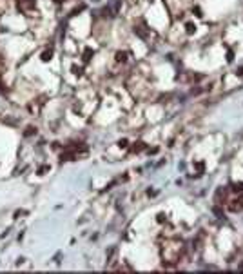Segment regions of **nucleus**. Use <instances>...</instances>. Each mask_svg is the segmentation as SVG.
Here are the masks:
<instances>
[{
  "label": "nucleus",
  "instance_id": "nucleus-1",
  "mask_svg": "<svg viewBox=\"0 0 243 274\" xmlns=\"http://www.w3.org/2000/svg\"><path fill=\"white\" fill-rule=\"evenodd\" d=\"M18 9L22 13H31L35 9V0H18Z\"/></svg>",
  "mask_w": 243,
  "mask_h": 274
},
{
  "label": "nucleus",
  "instance_id": "nucleus-2",
  "mask_svg": "<svg viewBox=\"0 0 243 274\" xmlns=\"http://www.w3.org/2000/svg\"><path fill=\"white\" fill-rule=\"evenodd\" d=\"M51 56H53V51L49 49V51H44L42 53V60L44 62H47V60H51Z\"/></svg>",
  "mask_w": 243,
  "mask_h": 274
},
{
  "label": "nucleus",
  "instance_id": "nucleus-3",
  "mask_svg": "<svg viewBox=\"0 0 243 274\" xmlns=\"http://www.w3.org/2000/svg\"><path fill=\"white\" fill-rule=\"evenodd\" d=\"M33 133H36V127H27V129H26V133H24V135H26V136H31Z\"/></svg>",
  "mask_w": 243,
  "mask_h": 274
}]
</instances>
